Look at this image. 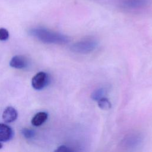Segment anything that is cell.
<instances>
[{
    "label": "cell",
    "mask_w": 152,
    "mask_h": 152,
    "mask_svg": "<svg viewBox=\"0 0 152 152\" xmlns=\"http://www.w3.org/2000/svg\"><path fill=\"white\" fill-rule=\"evenodd\" d=\"M97 103H98L99 107L102 109H104V110L109 109L112 106L111 103L110 102V101L108 100V99L104 97H102L99 100H98Z\"/></svg>",
    "instance_id": "obj_11"
},
{
    "label": "cell",
    "mask_w": 152,
    "mask_h": 152,
    "mask_svg": "<svg viewBox=\"0 0 152 152\" xmlns=\"http://www.w3.org/2000/svg\"><path fill=\"white\" fill-rule=\"evenodd\" d=\"M142 137L138 134H129L125 137L122 140L121 144L124 147L128 148H135L138 146L142 142Z\"/></svg>",
    "instance_id": "obj_4"
},
{
    "label": "cell",
    "mask_w": 152,
    "mask_h": 152,
    "mask_svg": "<svg viewBox=\"0 0 152 152\" xmlns=\"http://www.w3.org/2000/svg\"><path fill=\"white\" fill-rule=\"evenodd\" d=\"M106 94V90L104 88H99L94 90L91 94V98L94 101H98L102 97H104Z\"/></svg>",
    "instance_id": "obj_10"
},
{
    "label": "cell",
    "mask_w": 152,
    "mask_h": 152,
    "mask_svg": "<svg viewBox=\"0 0 152 152\" xmlns=\"http://www.w3.org/2000/svg\"><path fill=\"white\" fill-rule=\"evenodd\" d=\"M146 2V0H123L122 3L125 8L135 9L144 6Z\"/></svg>",
    "instance_id": "obj_9"
},
{
    "label": "cell",
    "mask_w": 152,
    "mask_h": 152,
    "mask_svg": "<svg viewBox=\"0 0 152 152\" xmlns=\"http://www.w3.org/2000/svg\"><path fill=\"white\" fill-rule=\"evenodd\" d=\"M73 150L71 149L69 147L66 146V145H61L56 148L55 151H58V152H69V151H72Z\"/></svg>",
    "instance_id": "obj_14"
},
{
    "label": "cell",
    "mask_w": 152,
    "mask_h": 152,
    "mask_svg": "<svg viewBox=\"0 0 152 152\" xmlns=\"http://www.w3.org/2000/svg\"><path fill=\"white\" fill-rule=\"evenodd\" d=\"M14 132L9 125L0 123V141H8L12 138Z\"/></svg>",
    "instance_id": "obj_6"
},
{
    "label": "cell",
    "mask_w": 152,
    "mask_h": 152,
    "mask_svg": "<svg viewBox=\"0 0 152 152\" xmlns=\"http://www.w3.org/2000/svg\"><path fill=\"white\" fill-rule=\"evenodd\" d=\"M48 118V114L45 112L37 113L31 119V124L35 126H39L44 124Z\"/></svg>",
    "instance_id": "obj_8"
},
{
    "label": "cell",
    "mask_w": 152,
    "mask_h": 152,
    "mask_svg": "<svg viewBox=\"0 0 152 152\" xmlns=\"http://www.w3.org/2000/svg\"><path fill=\"white\" fill-rule=\"evenodd\" d=\"M21 134L26 139H31L35 136L34 131L27 128H24L22 129Z\"/></svg>",
    "instance_id": "obj_12"
},
{
    "label": "cell",
    "mask_w": 152,
    "mask_h": 152,
    "mask_svg": "<svg viewBox=\"0 0 152 152\" xmlns=\"http://www.w3.org/2000/svg\"><path fill=\"white\" fill-rule=\"evenodd\" d=\"M18 116L17 111L11 106L7 107L2 113V119L7 123H11L15 121Z\"/></svg>",
    "instance_id": "obj_7"
},
{
    "label": "cell",
    "mask_w": 152,
    "mask_h": 152,
    "mask_svg": "<svg viewBox=\"0 0 152 152\" xmlns=\"http://www.w3.org/2000/svg\"><path fill=\"white\" fill-rule=\"evenodd\" d=\"M9 38V32L5 28H0V40L5 41Z\"/></svg>",
    "instance_id": "obj_13"
},
{
    "label": "cell",
    "mask_w": 152,
    "mask_h": 152,
    "mask_svg": "<svg viewBox=\"0 0 152 152\" xmlns=\"http://www.w3.org/2000/svg\"><path fill=\"white\" fill-rule=\"evenodd\" d=\"M49 82V77L46 72L40 71L33 76L31 80L32 87L37 90H42L48 86Z\"/></svg>",
    "instance_id": "obj_3"
},
{
    "label": "cell",
    "mask_w": 152,
    "mask_h": 152,
    "mask_svg": "<svg viewBox=\"0 0 152 152\" xmlns=\"http://www.w3.org/2000/svg\"><path fill=\"white\" fill-rule=\"evenodd\" d=\"M98 43L94 39H86L74 43L71 48V50L78 53H88L94 51L97 47Z\"/></svg>",
    "instance_id": "obj_2"
},
{
    "label": "cell",
    "mask_w": 152,
    "mask_h": 152,
    "mask_svg": "<svg viewBox=\"0 0 152 152\" xmlns=\"http://www.w3.org/2000/svg\"><path fill=\"white\" fill-rule=\"evenodd\" d=\"M10 65L15 69H24L28 65V60L23 55H15L10 60Z\"/></svg>",
    "instance_id": "obj_5"
},
{
    "label": "cell",
    "mask_w": 152,
    "mask_h": 152,
    "mask_svg": "<svg viewBox=\"0 0 152 152\" xmlns=\"http://www.w3.org/2000/svg\"><path fill=\"white\" fill-rule=\"evenodd\" d=\"M2 144L0 142V149H1V148H2Z\"/></svg>",
    "instance_id": "obj_15"
},
{
    "label": "cell",
    "mask_w": 152,
    "mask_h": 152,
    "mask_svg": "<svg viewBox=\"0 0 152 152\" xmlns=\"http://www.w3.org/2000/svg\"><path fill=\"white\" fill-rule=\"evenodd\" d=\"M30 34L40 41L46 43H66L69 39L62 34L54 32L44 28H34L30 30Z\"/></svg>",
    "instance_id": "obj_1"
}]
</instances>
